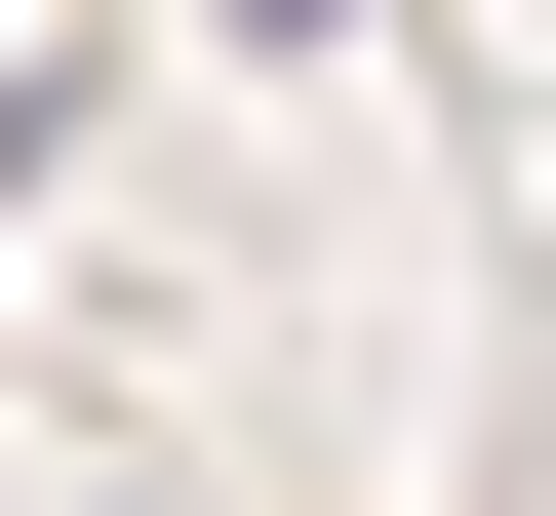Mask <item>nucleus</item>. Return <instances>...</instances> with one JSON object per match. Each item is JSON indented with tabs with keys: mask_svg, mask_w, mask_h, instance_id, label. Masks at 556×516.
<instances>
[{
	"mask_svg": "<svg viewBox=\"0 0 556 516\" xmlns=\"http://www.w3.org/2000/svg\"><path fill=\"white\" fill-rule=\"evenodd\" d=\"M278 40H318V0H278Z\"/></svg>",
	"mask_w": 556,
	"mask_h": 516,
	"instance_id": "f257e3e1",
	"label": "nucleus"
}]
</instances>
